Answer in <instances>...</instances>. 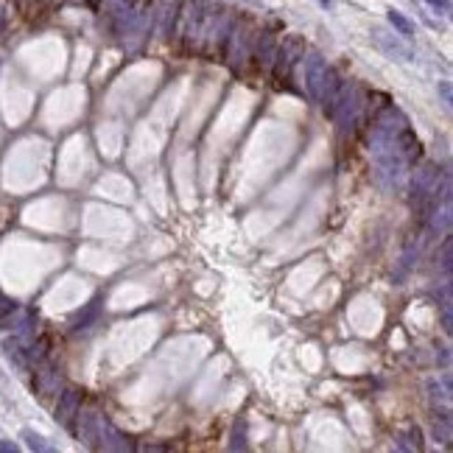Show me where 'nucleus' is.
I'll return each instance as SVG.
<instances>
[{
  "label": "nucleus",
  "instance_id": "obj_1",
  "mask_svg": "<svg viewBox=\"0 0 453 453\" xmlns=\"http://www.w3.org/2000/svg\"><path fill=\"white\" fill-rule=\"evenodd\" d=\"M300 59H305V43L300 37H288L274 53V76L277 79H288Z\"/></svg>",
  "mask_w": 453,
  "mask_h": 453
},
{
  "label": "nucleus",
  "instance_id": "obj_2",
  "mask_svg": "<svg viewBox=\"0 0 453 453\" xmlns=\"http://www.w3.org/2000/svg\"><path fill=\"white\" fill-rule=\"evenodd\" d=\"M76 420H79V425H76L79 440H82L87 448H98V442H101V422H104V417H101L95 408H79Z\"/></svg>",
  "mask_w": 453,
  "mask_h": 453
},
{
  "label": "nucleus",
  "instance_id": "obj_3",
  "mask_svg": "<svg viewBox=\"0 0 453 453\" xmlns=\"http://www.w3.org/2000/svg\"><path fill=\"white\" fill-rule=\"evenodd\" d=\"M372 43L378 45V50H383L389 59H398V62H411L414 59V50L400 43L395 34L383 31V28H372Z\"/></svg>",
  "mask_w": 453,
  "mask_h": 453
},
{
  "label": "nucleus",
  "instance_id": "obj_4",
  "mask_svg": "<svg viewBox=\"0 0 453 453\" xmlns=\"http://www.w3.org/2000/svg\"><path fill=\"white\" fill-rule=\"evenodd\" d=\"M82 398H84V392L76 389V386H70V389H65L59 395V403H56V422L59 425L73 428V420H76V414L82 408Z\"/></svg>",
  "mask_w": 453,
  "mask_h": 453
},
{
  "label": "nucleus",
  "instance_id": "obj_5",
  "mask_svg": "<svg viewBox=\"0 0 453 453\" xmlns=\"http://www.w3.org/2000/svg\"><path fill=\"white\" fill-rule=\"evenodd\" d=\"M327 65H324V59L319 56V53H311L308 56V62H305V90L308 95L319 101L322 98V87H324V79H327Z\"/></svg>",
  "mask_w": 453,
  "mask_h": 453
},
{
  "label": "nucleus",
  "instance_id": "obj_6",
  "mask_svg": "<svg viewBox=\"0 0 453 453\" xmlns=\"http://www.w3.org/2000/svg\"><path fill=\"white\" fill-rule=\"evenodd\" d=\"M395 148H398V154L403 157L406 165H414V163L422 157V143H420V137H417V132H414L411 126H403V129L398 132Z\"/></svg>",
  "mask_w": 453,
  "mask_h": 453
},
{
  "label": "nucleus",
  "instance_id": "obj_7",
  "mask_svg": "<svg viewBox=\"0 0 453 453\" xmlns=\"http://www.w3.org/2000/svg\"><path fill=\"white\" fill-rule=\"evenodd\" d=\"M98 448H104V451H132L135 445L129 442V437H124L112 422H101V442H98Z\"/></svg>",
  "mask_w": 453,
  "mask_h": 453
},
{
  "label": "nucleus",
  "instance_id": "obj_8",
  "mask_svg": "<svg viewBox=\"0 0 453 453\" xmlns=\"http://www.w3.org/2000/svg\"><path fill=\"white\" fill-rule=\"evenodd\" d=\"M98 317H101V297H95L92 302H87L76 317L70 319V327H73L76 333H82V330L92 327V324L98 322Z\"/></svg>",
  "mask_w": 453,
  "mask_h": 453
},
{
  "label": "nucleus",
  "instance_id": "obj_9",
  "mask_svg": "<svg viewBox=\"0 0 453 453\" xmlns=\"http://www.w3.org/2000/svg\"><path fill=\"white\" fill-rule=\"evenodd\" d=\"M59 389V372H56V366H50L45 364L40 372H37V392L48 398V395H53Z\"/></svg>",
  "mask_w": 453,
  "mask_h": 453
},
{
  "label": "nucleus",
  "instance_id": "obj_10",
  "mask_svg": "<svg viewBox=\"0 0 453 453\" xmlns=\"http://www.w3.org/2000/svg\"><path fill=\"white\" fill-rule=\"evenodd\" d=\"M274 53H277V43H274V37L266 31V34H261L258 37V45H255V56H258V62L263 65V67H269L274 62Z\"/></svg>",
  "mask_w": 453,
  "mask_h": 453
},
{
  "label": "nucleus",
  "instance_id": "obj_11",
  "mask_svg": "<svg viewBox=\"0 0 453 453\" xmlns=\"http://www.w3.org/2000/svg\"><path fill=\"white\" fill-rule=\"evenodd\" d=\"M398 448L400 451H420L422 448V431L420 428H408L398 434Z\"/></svg>",
  "mask_w": 453,
  "mask_h": 453
},
{
  "label": "nucleus",
  "instance_id": "obj_12",
  "mask_svg": "<svg viewBox=\"0 0 453 453\" xmlns=\"http://www.w3.org/2000/svg\"><path fill=\"white\" fill-rule=\"evenodd\" d=\"M23 440H26V445L31 448V451L37 453H50L53 451V445L50 442H45V437L43 434H37V431H31V428H23V434H20Z\"/></svg>",
  "mask_w": 453,
  "mask_h": 453
},
{
  "label": "nucleus",
  "instance_id": "obj_13",
  "mask_svg": "<svg viewBox=\"0 0 453 453\" xmlns=\"http://www.w3.org/2000/svg\"><path fill=\"white\" fill-rule=\"evenodd\" d=\"M389 23H392V28L398 31V34H403V37H411L414 34V23L408 20L403 11H395V9H389Z\"/></svg>",
  "mask_w": 453,
  "mask_h": 453
},
{
  "label": "nucleus",
  "instance_id": "obj_14",
  "mask_svg": "<svg viewBox=\"0 0 453 453\" xmlns=\"http://www.w3.org/2000/svg\"><path fill=\"white\" fill-rule=\"evenodd\" d=\"M229 448H232V451H244V448H246V420L235 422L232 437H229Z\"/></svg>",
  "mask_w": 453,
  "mask_h": 453
},
{
  "label": "nucleus",
  "instance_id": "obj_15",
  "mask_svg": "<svg viewBox=\"0 0 453 453\" xmlns=\"http://www.w3.org/2000/svg\"><path fill=\"white\" fill-rule=\"evenodd\" d=\"M451 249H453L451 238H445V244H442V269L448 274H451Z\"/></svg>",
  "mask_w": 453,
  "mask_h": 453
},
{
  "label": "nucleus",
  "instance_id": "obj_16",
  "mask_svg": "<svg viewBox=\"0 0 453 453\" xmlns=\"http://www.w3.org/2000/svg\"><path fill=\"white\" fill-rule=\"evenodd\" d=\"M425 3L437 11H442V14H451V0H425Z\"/></svg>",
  "mask_w": 453,
  "mask_h": 453
},
{
  "label": "nucleus",
  "instance_id": "obj_17",
  "mask_svg": "<svg viewBox=\"0 0 453 453\" xmlns=\"http://www.w3.org/2000/svg\"><path fill=\"white\" fill-rule=\"evenodd\" d=\"M440 92H442V101H445V107H451V104H453L451 84H448V82H440Z\"/></svg>",
  "mask_w": 453,
  "mask_h": 453
},
{
  "label": "nucleus",
  "instance_id": "obj_18",
  "mask_svg": "<svg viewBox=\"0 0 453 453\" xmlns=\"http://www.w3.org/2000/svg\"><path fill=\"white\" fill-rule=\"evenodd\" d=\"M0 451H3V453H17V445H14V442H6V440H0Z\"/></svg>",
  "mask_w": 453,
  "mask_h": 453
},
{
  "label": "nucleus",
  "instance_id": "obj_19",
  "mask_svg": "<svg viewBox=\"0 0 453 453\" xmlns=\"http://www.w3.org/2000/svg\"><path fill=\"white\" fill-rule=\"evenodd\" d=\"M319 3H322V6H330V0H319Z\"/></svg>",
  "mask_w": 453,
  "mask_h": 453
},
{
  "label": "nucleus",
  "instance_id": "obj_20",
  "mask_svg": "<svg viewBox=\"0 0 453 453\" xmlns=\"http://www.w3.org/2000/svg\"><path fill=\"white\" fill-rule=\"evenodd\" d=\"M249 3H258V0H249Z\"/></svg>",
  "mask_w": 453,
  "mask_h": 453
}]
</instances>
